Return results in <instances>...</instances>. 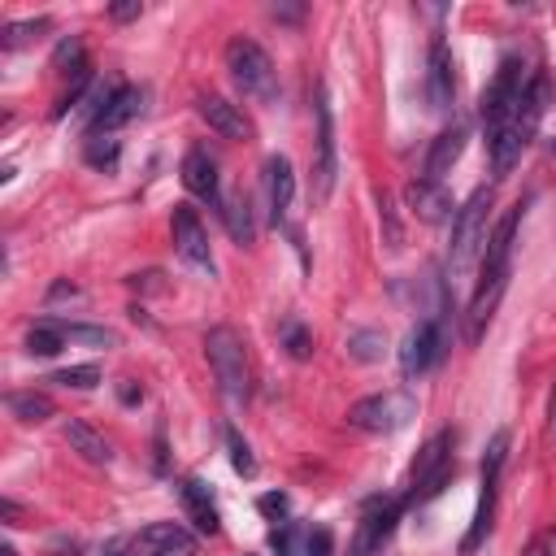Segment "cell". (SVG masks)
<instances>
[{
	"mask_svg": "<svg viewBox=\"0 0 556 556\" xmlns=\"http://www.w3.org/2000/svg\"><path fill=\"white\" fill-rule=\"evenodd\" d=\"M504 287H508V269H482L478 274V287H473V300H469V339L482 334V326L491 321Z\"/></svg>",
	"mask_w": 556,
	"mask_h": 556,
	"instance_id": "15",
	"label": "cell"
},
{
	"mask_svg": "<svg viewBox=\"0 0 556 556\" xmlns=\"http://www.w3.org/2000/svg\"><path fill=\"white\" fill-rule=\"evenodd\" d=\"M226 447H230V465H235L243 478H252V473H256V460H252V452H248V443H243V434H239L235 426H226Z\"/></svg>",
	"mask_w": 556,
	"mask_h": 556,
	"instance_id": "36",
	"label": "cell"
},
{
	"mask_svg": "<svg viewBox=\"0 0 556 556\" xmlns=\"http://www.w3.org/2000/svg\"><path fill=\"white\" fill-rule=\"evenodd\" d=\"M278 556H330V530L326 526H295L282 521V530L269 534Z\"/></svg>",
	"mask_w": 556,
	"mask_h": 556,
	"instance_id": "12",
	"label": "cell"
},
{
	"mask_svg": "<svg viewBox=\"0 0 556 556\" xmlns=\"http://www.w3.org/2000/svg\"><path fill=\"white\" fill-rule=\"evenodd\" d=\"M408 204H413V213H417L421 222H430V226H439V222L452 217V191H447L443 182H430V178H413V182H408Z\"/></svg>",
	"mask_w": 556,
	"mask_h": 556,
	"instance_id": "17",
	"label": "cell"
},
{
	"mask_svg": "<svg viewBox=\"0 0 556 556\" xmlns=\"http://www.w3.org/2000/svg\"><path fill=\"white\" fill-rule=\"evenodd\" d=\"M226 70H230V78H235V87L248 96V100H256V104H274L278 100V74H274V61L265 56V48L261 43H252V39H230L226 43Z\"/></svg>",
	"mask_w": 556,
	"mask_h": 556,
	"instance_id": "3",
	"label": "cell"
},
{
	"mask_svg": "<svg viewBox=\"0 0 556 556\" xmlns=\"http://www.w3.org/2000/svg\"><path fill=\"white\" fill-rule=\"evenodd\" d=\"M139 109H143V91H139V87H117L113 100H109V109H104L100 122L91 126V135H113L117 126H126L130 117H139Z\"/></svg>",
	"mask_w": 556,
	"mask_h": 556,
	"instance_id": "23",
	"label": "cell"
},
{
	"mask_svg": "<svg viewBox=\"0 0 556 556\" xmlns=\"http://www.w3.org/2000/svg\"><path fill=\"white\" fill-rule=\"evenodd\" d=\"M282 348H287L291 361H308V352H313V334H308L300 321H287V326H282Z\"/></svg>",
	"mask_w": 556,
	"mask_h": 556,
	"instance_id": "35",
	"label": "cell"
},
{
	"mask_svg": "<svg viewBox=\"0 0 556 556\" xmlns=\"http://www.w3.org/2000/svg\"><path fill=\"white\" fill-rule=\"evenodd\" d=\"M182 187H187L195 200L222 204V187H217V161H213L204 148H191V152L182 156Z\"/></svg>",
	"mask_w": 556,
	"mask_h": 556,
	"instance_id": "16",
	"label": "cell"
},
{
	"mask_svg": "<svg viewBox=\"0 0 556 556\" xmlns=\"http://www.w3.org/2000/svg\"><path fill=\"white\" fill-rule=\"evenodd\" d=\"M65 65H70V70H78V65H83V43H78L74 35H70V39H61V43H56V52H52V70H65Z\"/></svg>",
	"mask_w": 556,
	"mask_h": 556,
	"instance_id": "37",
	"label": "cell"
},
{
	"mask_svg": "<svg viewBox=\"0 0 556 556\" xmlns=\"http://www.w3.org/2000/svg\"><path fill=\"white\" fill-rule=\"evenodd\" d=\"M426 96H430V109H452V96H456V83H452V56H447V43L434 39L430 43V78H426Z\"/></svg>",
	"mask_w": 556,
	"mask_h": 556,
	"instance_id": "20",
	"label": "cell"
},
{
	"mask_svg": "<svg viewBox=\"0 0 556 556\" xmlns=\"http://www.w3.org/2000/svg\"><path fill=\"white\" fill-rule=\"evenodd\" d=\"M504 456H508V430H495V439H491V447H486V456H482V482H486V486L500 482Z\"/></svg>",
	"mask_w": 556,
	"mask_h": 556,
	"instance_id": "33",
	"label": "cell"
},
{
	"mask_svg": "<svg viewBox=\"0 0 556 556\" xmlns=\"http://www.w3.org/2000/svg\"><path fill=\"white\" fill-rule=\"evenodd\" d=\"M65 343H78V348H117V330L109 326H87V321H56Z\"/></svg>",
	"mask_w": 556,
	"mask_h": 556,
	"instance_id": "28",
	"label": "cell"
},
{
	"mask_svg": "<svg viewBox=\"0 0 556 556\" xmlns=\"http://www.w3.org/2000/svg\"><path fill=\"white\" fill-rule=\"evenodd\" d=\"M178 500H182V508H187V517H191V526H195L200 534H217V530H222L217 504H213V495H208V486H204L200 478H182V482H178Z\"/></svg>",
	"mask_w": 556,
	"mask_h": 556,
	"instance_id": "19",
	"label": "cell"
},
{
	"mask_svg": "<svg viewBox=\"0 0 556 556\" xmlns=\"http://www.w3.org/2000/svg\"><path fill=\"white\" fill-rule=\"evenodd\" d=\"M465 139H469V126H465V122H452V126L430 143V152H426V178H430V182H439V178L460 161Z\"/></svg>",
	"mask_w": 556,
	"mask_h": 556,
	"instance_id": "18",
	"label": "cell"
},
{
	"mask_svg": "<svg viewBox=\"0 0 556 556\" xmlns=\"http://www.w3.org/2000/svg\"><path fill=\"white\" fill-rule=\"evenodd\" d=\"M83 156H87V165H96V169H113L117 156H122V143H117L113 135H91Z\"/></svg>",
	"mask_w": 556,
	"mask_h": 556,
	"instance_id": "31",
	"label": "cell"
},
{
	"mask_svg": "<svg viewBox=\"0 0 556 556\" xmlns=\"http://www.w3.org/2000/svg\"><path fill=\"white\" fill-rule=\"evenodd\" d=\"M104 556H139V543H135L130 534H117V539L104 547Z\"/></svg>",
	"mask_w": 556,
	"mask_h": 556,
	"instance_id": "41",
	"label": "cell"
},
{
	"mask_svg": "<svg viewBox=\"0 0 556 556\" xmlns=\"http://www.w3.org/2000/svg\"><path fill=\"white\" fill-rule=\"evenodd\" d=\"M382 348H387V334H382V330H356V334L348 339V352H352L356 361H378Z\"/></svg>",
	"mask_w": 556,
	"mask_h": 556,
	"instance_id": "34",
	"label": "cell"
},
{
	"mask_svg": "<svg viewBox=\"0 0 556 556\" xmlns=\"http://www.w3.org/2000/svg\"><path fill=\"white\" fill-rule=\"evenodd\" d=\"M52 382H61V387H74V391H91V387L100 382V365H96V361H87V365H70V369H56V374H52Z\"/></svg>",
	"mask_w": 556,
	"mask_h": 556,
	"instance_id": "32",
	"label": "cell"
},
{
	"mask_svg": "<svg viewBox=\"0 0 556 556\" xmlns=\"http://www.w3.org/2000/svg\"><path fill=\"white\" fill-rule=\"evenodd\" d=\"M139 13H143V4H139V0H117V4L109 9V17H113V22H135Z\"/></svg>",
	"mask_w": 556,
	"mask_h": 556,
	"instance_id": "40",
	"label": "cell"
},
{
	"mask_svg": "<svg viewBox=\"0 0 556 556\" xmlns=\"http://www.w3.org/2000/svg\"><path fill=\"white\" fill-rule=\"evenodd\" d=\"M117 395H122V404H139V400H143V387H135V382L126 378V382L117 387Z\"/></svg>",
	"mask_w": 556,
	"mask_h": 556,
	"instance_id": "42",
	"label": "cell"
},
{
	"mask_svg": "<svg viewBox=\"0 0 556 556\" xmlns=\"http://www.w3.org/2000/svg\"><path fill=\"white\" fill-rule=\"evenodd\" d=\"M547 96H552L547 74H534L530 87H526V96H521V104H517V113L486 139V143H491V169H495V178L513 174V165H517L521 152L530 148V139H534V130H539V122H543Z\"/></svg>",
	"mask_w": 556,
	"mask_h": 556,
	"instance_id": "1",
	"label": "cell"
},
{
	"mask_svg": "<svg viewBox=\"0 0 556 556\" xmlns=\"http://www.w3.org/2000/svg\"><path fill=\"white\" fill-rule=\"evenodd\" d=\"M491 517H495V486H486V482H482V500H478V513H473V526H469V534L460 539V556L478 552V543L491 534Z\"/></svg>",
	"mask_w": 556,
	"mask_h": 556,
	"instance_id": "27",
	"label": "cell"
},
{
	"mask_svg": "<svg viewBox=\"0 0 556 556\" xmlns=\"http://www.w3.org/2000/svg\"><path fill=\"white\" fill-rule=\"evenodd\" d=\"M195 109H200V117L208 122L213 135H222V139H252V122L243 117L239 104H230L222 96H200Z\"/></svg>",
	"mask_w": 556,
	"mask_h": 556,
	"instance_id": "14",
	"label": "cell"
},
{
	"mask_svg": "<svg viewBox=\"0 0 556 556\" xmlns=\"http://www.w3.org/2000/svg\"><path fill=\"white\" fill-rule=\"evenodd\" d=\"M526 87H530V83H526V74H521V61H517V56H504L495 83L482 91V104H478V117H482V126H486V139L517 113Z\"/></svg>",
	"mask_w": 556,
	"mask_h": 556,
	"instance_id": "7",
	"label": "cell"
},
{
	"mask_svg": "<svg viewBox=\"0 0 556 556\" xmlns=\"http://www.w3.org/2000/svg\"><path fill=\"white\" fill-rule=\"evenodd\" d=\"M48 26H52L48 17H30V22H9V26H4V35H0V48H4V52H13V48H22V43H30L35 35H43Z\"/></svg>",
	"mask_w": 556,
	"mask_h": 556,
	"instance_id": "30",
	"label": "cell"
},
{
	"mask_svg": "<svg viewBox=\"0 0 556 556\" xmlns=\"http://www.w3.org/2000/svg\"><path fill=\"white\" fill-rule=\"evenodd\" d=\"M313 113H317L313 191H317V200H326L330 187H334V174H339V161H334V117H330V96H326V87H317V96H313Z\"/></svg>",
	"mask_w": 556,
	"mask_h": 556,
	"instance_id": "9",
	"label": "cell"
},
{
	"mask_svg": "<svg viewBox=\"0 0 556 556\" xmlns=\"http://www.w3.org/2000/svg\"><path fill=\"white\" fill-rule=\"evenodd\" d=\"M65 443H70L83 460H91V465H109V460H113V447H109L104 434H96L87 421H65Z\"/></svg>",
	"mask_w": 556,
	"mask_h": 556,
	"instance_id": "24",
	"label": "cell"
},
{
	"mask_svg": "<svg viewBox=\"0 0 556 556\" xmlns=\"http://www.w3.org/2000/svg\"><path fill=\"white\" fill-rule=\"evenodd\" d=\"M61 348H65V334H61L56 321H35V326L26 330V352H30V356H56Z\"/></svg>",
	"mask_w": 556,
	"mask_h": 556,
	"instance_id": "29",
	"label": "cell"
},
{
	"mask_svg": "<svg viewBox=\"0 0 556 556\" xmlns=\"http://www.w3.org/2000/svg\"><path fill=\"white\" fill-rule=\"evenodd\" d=\"M491 204H495V191L478 187L465 200V208H456V217H452V252H447L452 274H465L478 261V252L486 248V213H491Z\"/></svg>",
	"mask_w": 556,
	"mask_h": 556,
	"instance_id": "4",
	"label": "cell"
},
{
	"mask_svg": "<svg viewBox=\"0 0 556 556\" xmlns=\"http://www.w3.org/2000/svg\"><path fill=\"white\" fill-rule=\"evenodd\" d=\"M452 447H456V434L452 430H439V434H430L417 447L413 469H408V495H404V504H421V500H430V495H439L447 486V478L456 469L452 465Z\"/></svg>",
	"mask_w": 556,
	"mask_h": 556,
	"instance_id": "5",
	"label": "cell"
},
{
	"mask_svg": "<svg viewBox=\"0 0 556 556\" xmlns=\"http://www.w3.org/2000/svg\"><path fill=\"white\" fill-rule=\"evenodd\" d=\"M4 408H9L17 421H26V426H39V421H48V417L56 413L43 391H9V395H4Z\"/></svg>",
	"mask_w": 556,
	"mask_h": 556,
	"instance_id": "25",
	"label": "cell"
},
{
	"mask_svg": "<svg viewBox=\"0 0 556 556\" xmlns=\"http://www.w3.org/2000/svg\"><path fill=\"white\" fill-rule=\"evenodd\" d=\"M61 295H78V287H70V282H56V287L48 291V300H61Z\"/></svg>",
	"mask_w": 556,
	"mask_h": 556,
	"instance_id": "45",
	"label": "cell"
},
{
	"mask_svg": "<svg viewBox=\"0 0 556 556\" xmlns=\"http://www.w3.org/2000/svg\"><path fill=\"white\" fill-rule=\"evenodd\" d=\"M0 517H4V526H17V517H22V508H17L13 500H0Z\"/></svg>",
	"mask_w": 556,
	"mask_h": 556,
	"instance_id": "43",
	"label": "cell"
},
{
	"mask_svg": "<svg viewBox=\"0 0 556 556\" xmlns=\"http://www.w3.org/2000/svg\"><path fill=\"white\" fill-rule=\"evenodd\" d=\"M169 230H174V248L187 265H195L200 274H213V252H208V230L200 222V213L191 204H174V217H169Z\"/></svg>",
	"mask_w": 556,
	"mask_h": 556,
	"instance_id": "10",
	"label": "cell"
},
{
	"mask_svg": "<svg viewBox=\"0 0 556 556\" xmlns=\"http://www.w3.org/2000/svg\"><path fill=\"white\" fill-rule=\"evenodd\" d=\"M517 222H521V200L495 222V230L486 235V248H482V269H508V252H513V235H517Z\"/></svg>",
	"mask_w": 556,
	"mask_h": 556,
	"instance_id": "22",
	"label": "cell"
},
{
	"mask_svg": "<svg viewBox=\"0 0 556 556\" xmlns=\"http://www.w3.org/2000/svg\"><path fill=\"white\" fill-rule=\"evenodd\" d=\"M521 556H556V526H547L543 534H534Z\"/></svg>",
	"mask_w": 556,
	"mask_h": 556,
	"instance_id": "38",
	"label": "cell"
},
{
	"mask_svg": "<svg viewBox=\"0 0 556 556\" xmlns=\"http://www.w3.org/2000/svg\"><path fill=\"white\" fill-rule=\"evenodd\" d=\"M139 556H191L195 552V539L178 526V521H152L139 530Z\"/></svg>",
	"mask_w": 556,
	"mask_h": 556,
	"instance_id": "13",
	"label": "cell"
},
{
	"mask_svg": "<svg viewBox=\"0 0 556 556\" xmlns=\"http://www.w3.org/2000/svg\"><path fill=\"white\" fill-rule=\"evenodd\" d=\"M547 434L556 439V387H552V400H547Z\"/></svg>",
	"mask_w": 556,
	"mask_h": 556,
	"instance_id": "44",
	"label": "cell"
},
{
	"mask_svg": "<svg viewBox=\"0 0 556 556\" xmlns=\"http://www.w3.org/2000/svg\"><path fill=\"white\" fill-rule=\"evenodd\" d=\"M204 356H208V369L222 387V395L230 404H243L248 400V352H243V339L235 326H213L204 334Z\"/></svg>",
	"mask_w": 556,
	"mask_h": 556,
	"instance_id": "2",
	"label": "cell"
},
{
	"mask_svg": "<svg viewBox=\"0 0 556 556\" xmlns=\"http://www.w3.org/2000/svg\"><path fill=\"white\" fill-rule=\"evenodd\" d=\"M261 513H265V517H274V521H278V517H287V495H282V491L261 495Z\"/></svg>",
	"mask_w": 556,
	"mask_h": 556,
	"instance_id": "39",
	"label": "cell"
},
{
	"mask_svg": "<svg viewBox=\"0 0 556 556\" xmlns=\"http://www.w3.org/2000/svg\"><path fill=\"white\" fill-rule=\"evenodd\" d=\"M417 417V395L408 391H378L348 408V421L365 434H395Z\"/></svg>",
	"mask_w": 556,
	"mask_h": 556,
	"instance_id": "6",
	"label": "cell"
},
{
	"mask_svg": "<svg viewBox=\"0 0 556 556\" xmlns=\"http://www.w3.org/2000/svg\"><path fill=\"white\" fill-rule=\"evenodd\" d=\"M439 352H443V334H439V321H417L408 334H404V348H400V369H404V378H417V374H426L434 361H439Z\"/></svg>",
	"mask_w": 556,
	"mask_h": 556,
	"instance_id": "11",
	"label": "cell"
},
{
	"mask_svg": "<svg viewBox=\"0 0 556 556\" xmlns=\"http://www.w3.org/2000/svg\"><path fill=\"white\" fill-rule=\"evenodd\" d=\"M265 195H269V217L282 222L287 208H291V195H295V174H291L287 156H269L265 161Z\"/></svg>",
	"mask_w": 556,
	"mask_h": 556,
	"instance_id": "21",
	"label": "cell"
},
{
	"mask_svg": "<svg viewBox=\"0 0 556 556\" xmlns=\"http://www.w3.org/2000/svg\"><path fill=\"white\" fill-rule=\"evenodd\" d=\"M552 152H556V143H552Z\"/></svg>",
	"mask_w": 556,
	"mask_h": 556,
	"instance_id": "46",
	"label": "cell"
},
{
	"mask_svg": "<svg viewBox=\"0 0 556 556\" xmlns=\"http://www.w3.org/2000/svg\"><path fill=\"white\" fill-rule=\"evenodd\" d=\"M400 513H404V500L369 495V500L361 504V526H356V539H352V556H374V552H382V543L395 534Z\"/></svg>",
	"mask_w": 556,
	"mask_h": 556,
	"instance_id": "8",
	"label": "cell"
},
{
	"mask_svg": "<svg viewBox=\"0 0 556 556\" xmlns=\"http://www.w3.org/2000/svg\"><path fill=\"white\" fill-rule=\"evenodd\" d=\"M222 222H226V230H230V239H235V243H252L256 222H252V204H248V195H243V191L222 200Z\"/></svg>",
	"mask_w": 556,
	"mask_h": 556,
	"instance_id": "26",
	"label": "cell"
}]
</instances>
